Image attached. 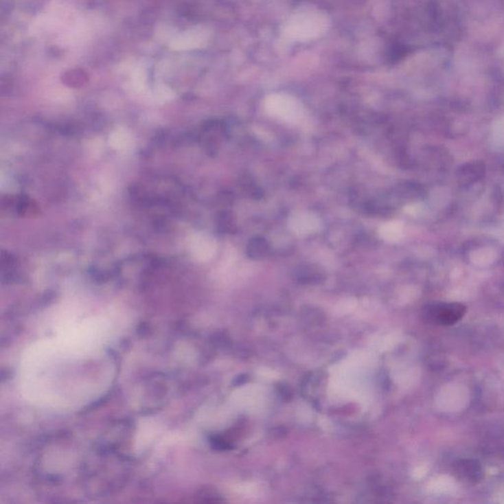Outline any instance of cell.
Wrapping results in <instances>:
<instances>
[{
  "mask_svg": "<svg viewBox=\"0 0 504 504\" xmlns=\"http://www.w3.org/2000/svg\"><path fill=\"white\" fill-rule=\"evenodd\" d=\"M330 19L317 8H301L288 20L284 35L290 41L306 42L320 38L328 31Z\"/></svg>",
  "mask_w": 504,
  "mask_h": 504,
  "instance_id": "6da1fadb",
  "label": "cell"
},
{
  "mask_svg": "<svg viewBox=\"0 0 504 504\" xmlns=\"http://www.w3.org/2000/svg\"><path fill=\"white\" fill-rule=\"evenodd\" d=\"M265 108L270 115L285 122H295L301 117V108L297 100L283 93L267 97Z\"/></svg>",
  "mask_w": 504,
  "mask_h": 504,
  "instance_id": "7a4b0ae2",
  "label": "cell"
},
{
  "mask_svg": "<svg viewBox=\"0 0 504 504\" xmlns=\"http://www.w3.org/2000/svg\"><path fill=\"white\" fill-rule=\"evenodd\" d=\"M464 306L460 304H442L431 310V321L439 325H453L464 317Z\"/></svg>",
  "mask_w": 504,
  "mask_h": 504,
  "instance_id": "3957f363",
  "label": "cell"
},
{
  "mask_svg": "<svg viewBox=\"0 0 504 504\" xmlns=\"http://www.w3.org/2000/svg\"><path fill=\"white\" fill-rule=\"evenodd\" d=\"M290 227L293 230L299 233H312L317 231L319 227V222L317 218L308 214H299L290 220Z\"/></svg>",
  "mask_w": 504,
  "mask_h": 504,
  "instance_id": "277c9868",
  "label": "cell"
},
{
  "mask_svg": "<svg viewBox=\"0 0 504 504\" xmlns=\"http://www.w3.org/2000/svg\"><path fill=\"white\" fill-rule=\"evenodd\" d=\"M456 472L463 480L473 482L480 479L481 468L471 461H463L461 464L457 465Z\"/></svg>",
  "mask_w": 504,
  "mask_h": 504,
  "instance_id": "5b68a950",
  "label": "cell"
},
{
  "mask_svg": "<svg viewBox=\"0 0 504 504\" xmlns=\"http://www.w3.org/2000/svg\"><path fill=\"white\" fill-rule=\"evenodd\" d=\"M402 227L399 222H389L381 229V236L388 242H395L401 237Z\"/></svg>",
  "mask_w": 504,
  "mask_h": 504,
  "instance_id": "8992f818",
  "label": "cell"
}]
</instances>
